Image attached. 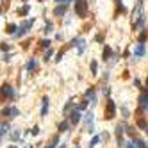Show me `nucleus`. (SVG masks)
Masks as SVG:
<instances>
[{
	"label": "nucleus",
	"instance_id": "1",
	"mask_svg": "<svg viewBox=\"0 0 148 148\" xmlns=\"http://www.w3.org/2000/svg\"><path fill=\"white\" fill-rule=\"evenodd\" d=\"M104 114H105V120H112L114 116H116V104H114L112 98H107V104H105Z\"/></svg>",
	"mask_w": 148,
	"mask_h": 148
},
{
	"label": "nucleus",
	"instance_id": "2",
	"mask_svg": "<svg viewBox=\"0 0 148 148\" xmlns=\"http://www.w3.org/2000/svg\"><path fill=\"white\" fill-rule=\"evenodd\" d=\"M75 15L79 18L87 16V2L86 0H75Z\"/></svg>",
	"mask_w": 148,
	"mask_h": 148
},
{
	"label": "nucleus",
	"instance_id": "3",
	"mask_svg": "<svg viewBox=\"0 0 148 148\" xmlns=\"http://www.w3.org/2000/svg\"><path fill=\"white\" fill-rule=\"evenodd\" d=\"M32 25H34V20H25V22H22V23H20V27H18V32H15V38L25 36Z\"/></svg>",
	"mask_w": 148,
	"mask_h": 148
},
{
	"label": "nucleus",
	"instance_id": "4",
	"mask_svg": "<svg viewBox=\"0 0 148 148\" xmlns=\"http://www.w3.org/2000/svg\"><path fill=\"white\" fill-rule=\"evenodd\" d=\"M2 116L13 120V118L20 116V111H18V107H15V105H7V107H4V109H2Z\"/></svg>",
	"mask_w": 148,
	"mask_h": 148
},
{
	"label": "nucleus",
	"instance_id": "5",
	"mask_svg": "<svg viewBox=\"0 0 148 148\" xmlns=\"http://www.w3.org/2000/svg\"><path fill=\"white\" fill-rule=\"evenodd\" d=\"M0 93H2L4 98H15V89H13V86H9V84H4L0 87Z\"/></svg>",
	"mask_w": 148,
	"mask_h": 148
},
{
	"label": "nucleus",
	"instance_id": "6",
	"mask_svg": "<svg viewBox=\"0 0 148 148\" xmlns=\"http://www.w3.org/2000/svg\"><path fill=\"white\" fill-rule=\"evenodd\" d=\"M80 122H82V114H80V111L75 107V109L70 112V123H71V125H77V123H80Z\"/></svg>",
	"mask_w": 148,
	"mask_h": 148
},
{
	"label": "nucleus",
	"instance_id": "7",
	"mask_svg": "<svg viewBox=\"0 0 148 148\" xmlns=\"http://www.w3.org/2000/svg\"><path fill=\"white\" fill-rule=\"evenodd\" d=\"M86 100H91V104H96V93H95V87H89L86 93H84Z\"/></svg>",
	"mask_w": 148,
	"mask_h": 148
},
{
	"label": "nucleus",
	"instance_id": "8",
	"mask_svg": "<svg viewBox=\"0 0 148 148\" xmlns=\"http://www.w3.org/2000/svg\"><path fill=\"white\" fill-rule=\"evenodd\" d=\"M139 105L143 111H148V91H145L143 95L139 96Z\"/></svg>",
	"mask_w": 148,
	"mask_h": 148
},
{
	"label": "nucleus",
	"instance_id": "9",
	"mask_svg": "<svg viewBox=\"0 0 148 148\" xmlns=\"http://www.w3.org/2000/svg\"><path fill=\"white\" fill-rule=\"evenodd\" d=\"M66 9H68V7H66V4H59L57 7L54 9V15H56V16H59V18H63V16L66 15Z\"/></svg>",
	"mask_w": 148,
	"mask_h": 148
},
{
	"label": "nucleus",
	"instance_id": "10",
	"mask_svg": "<svg viewBox=\"0 0 148 148\" xmlns=\"http://www.w3.org/2000/svg\"><path fill=\"white\" fill-rule=\"evenodd\" d=\"M145 56V45L143 43H139L136 48H134V57H137V59H141Z\"/></svg>",
	"mask_w": 148,
	"mask_h": 148
},
{
	"label": "nucleus",
	"instance_id": "11",
	"mask_svg": "<svg viewBox=\"0 0 148 148\" xmlns=\"http://www.w3.org/2000/svg\"><path fill=\"white\" fill-rule=\"evenodd\" d=\"M48 102H50L48 96H45L43 102H41V116H43V118L46 116V112H48Z\"/></svg>",
	"mask_w": 148,
	"mask_h": 148
},
{
	"label": "nucleus",
	"instance_id": "12",
	"mask_svg": "<svg viewBox=\"0 0 148 148\" xmlns=\"http://www.w3.org/2000/svg\"><path fill=\"white\" fill-rule=\"evenodd\" d=\"M20 136H22V132H20L18 129H13V132H9V139L11 141H18Z\"/></svg>",
	"mask_w": 148,
	"mask_h": 148
},
{
	"label": "nucleus",
	"instance_id": "13",
	"mask_svg": "<svg viewBox=\"0 0 148 148\" xmlns=\"http://www.w3.org/2000/svg\"><path fill=\"white\" fill-rule=\"evenodd\" d=\"M38 66H39V63L36 61V59H30V61L27 63V70H29V71H32V70H38Z\"/></svg>",
	"mask_w": 148,
	"mask_h": 148
},
{
	"label": "nucleus",
	"instance_id": "14",
	"mask_svg": "<svg viewBox=\"0 0 148 148\" xmlns=\"http://www.w3.org/2000/svg\"><path fill=\"white\" fill-rule=\"evenodd\" d=\"M70 125H71L70 122H61V123H59V132H61V134H63V132H68Z\"/></svg>",
	"mask_w": 148,
	"mask_h": 148
},
{
	"label": "nucleus",
	"instance_id": "15",
	"mask_svg": "<svg viewBox=\"0 0 148 148\" xmlns=\"http://www.w3.org/2000/svg\"><path fill=\"white\" fill-rule=\"evenodd\" d=\"M104 61H111V57H112V52H111V48H109V46H105V48H104Z\"/></svg>",
	"mask_w": 148,
	"mask_h": 148
},
{
	"label": "nucleus",
	"instance_id": "16",
	"mask_svg": "<svg viewBox=\"0 0 148 148\" xmlns=\"http://www.w3.org/2000/svg\"><path fill=\"white\" fill-rule=\"evenodd\" d=\"M93 120H95V114H93V111H89V112L86 114L84 122H86V125H91V123H93Z\"/></svg>",
	"mask_w": 148,
	"mask_h": 148
},
{
	"label": "nucleus",
	"instance_id": "17",
	"mask_svg": "<svg viewBox=\"0 0 148 148\" xmlns=\"http://www.w3.org/2000/svg\"><path fill=\"white\" fill-rule=\"evenodd\" d=\"M132 143H134V148H145V146H146L143 139H134Z\"/></svg>",
	"mask_w": 148,
	"mask_h": 148
},
{
	"label": "nucleus",
	"instance_id": "18",
	"mask_svg": "<svg viewBox=\"0 0 148 148\" xmlns=\"http://www.w3.org/2000/svg\"><path fill=\"white\" fill-rule=\"evenodd\" d=\"M57 143H59V136H54V137H52V143H50V145H46L45 148H56Z\"/></svg>",
	"mask_w": 148,
	"mask_h": 148
},
{
	"label": "nucleus",
	"instance_id": "19",
	"mask_svg": "<svg viewBox=\"0 0 148 148\" xmlns=\"http://www.w3.org/2000/svg\"><path fill=\"white\" fill-rule=\"evenodd\" d=\"M52 56H54V48H48V50L45 52V57L43 59H45V61H48V59H52Z\"/></svg>",
	"mask_w": 148,
	"mask_h": 148
},
{
	"label": "nucleus",
	"instance_id": "20",
	"mask_svg": "<svg viewBox=\"0 0 148 148\" xmlns=\"http://www.w3.org/2000/svg\"><path fill=\"white\" fill-rule=\"evenodd\" d=\"M15 30H18V27L15 23H9L7 25V32H9V34H15Z\"/></svg>",
	"mask_w": 148,
	"mask_h": 148
},
{
	"label": "nucleus",
	"instance_id": "21",
	"mask_svg": "<svg viewBox=\"0 0 148 148\" xmlns=\"http://www.w3.org/2000/svg\"><path fill=\"white\" fill-rule=\"evenodd\" d=\"M96 70H98L96 61H91V75H96Z\"/></svg>",
	"mask_w": 148,
	"mask_h": 148
},
{
	"label": "nucleus",
	"instance_id": "22",
	"mask_svg": "<svg viewBox=\"0 0 148 148\" xmlns=\"http://www.w3.org/2000/svg\"><path fill=\"white\" fill-rule=\"evenodd\" d=\"M71 107H73V100H70V102L64 105V114H68V112L71 111Z\"/></svg>",
	"mask_w": 148,
	"mask_h": 148
},
{
	"label": "nucleus",
	"instance_id": "23",
	"mask_svg": "<svg viewBox=\"0 0 148 148\" xmlns=\"http://www.w3.org/2000/svg\"><path fill=\"white\" fill-rule=\"evenodd\" d=\"M29 11H30V7H29V5H23V7L20 9V15H22V16H25V15H29Z\"/></svg>",
	"mask_w": 148,
	"mask_h": 148
},
{
	"label": "nucleus",
	"instance_id": "24",
	"mask_svg": "<svg viewBox=\"0 0 148 148\" xmlns=\"http://www.w3.org/2000/svg\"><path fill=\"white\" fill-rule=\"evenodd\" d=\"M98 141H100V137H98V136H95V137L91 139V143H89V148H95V146L98 145Z\"/></svg>",
	"mask_w": 148,
	"mask_h": 148
},
{
	"label": "nucleus",
	"instance_id": "25",
	"mask_svg": "<svg viewBox=\"0 0 148 148\" xmlns=\"http://www.w3.org/2000/svg\"><path fill=\"white\" fill-rule=\"evenodd\" d=\"M39 45H41V48H50V39H43V41L41 43H39Z\"/></svg>",
	"mask_w": 148,
	"mask_h": 148
},
{
	"label": "nucleus",
	"instance_id": "26",
	"mask_svg": "<svg viewBox=\"0 0 148 148\" xmlns=\"http://www.w3.org/2000/svg\"><path fill=\"white\" fill-rule=\"evenodd\" d=\"M122 114H123V118H125V120L130 116V112H129V109H127L125 105H122Z\"/></svg>",
	"mask_w": 148,
	"mask_h": 148
},
{
	"label": "nucleus",
	"instance_id": "27",
	"mask_svg": "<svg viewBox=\"0 0 148 148\" xmlns=\"http://www.w3.org/2000/svg\"><path fill=\"white\" fill-rule=\"evenodd\" d=\"M52 29H54V25L48 22V23H46L45 25V34H50V32H52Z\"/></svg>",
	"mask_w": 148,
	"mask_h": 148
},
{
	"label": "nucleus",
	"instance_id": "28",
	"mask_svg": "<svg viewBox=\"0 0 148 148\" xmlns=\"http://www.w3.org/2000/svg\"><path fill=\"white\" fill-rule=\"evenodd\" d=\"M116 143H118V146H125V141H123L122 136H118V137H116Z\"/></svg>",
	"mask_w": 148,
	"mask_h": 148
},
{
	"label": "nucleus",
	"instance_id": "29",
	"mask_svg": "<svg viewBox=\"0 0 148 148\" xmlns=\"http://www.w3.org/2000/svg\"><path fill=\"white\" fill-rule=\"evenodd\" d=\"M9 48H11V46H9L7 43H0V50H4V52H7Z\"/></svg>",
	"mask_w": 148,
	"mask_h": 148
},
{
	"label": "nucleus",
	"instance_id": "30",
	"mask_svg": "<svg viewBox=\"0 0 148 148\" xmlns=\"http://www.w3.org/2000/svg\"><path fill=\"white\" fill-rule=\"evenodd\" d=\"M137 127H141V129H146V122H145V120H139V122H137Z\"/></svg>",
	"mask_w": 148,
	"mask_h": 148
},
{
	"label": "nucleus",
	"instance_id": "31",
	"mask_svg": "<svg viewBox=\"0 0 148 148\" xmlns=\"http://www.w3.org/2000/svg\"><path fill=\"white\" fill-rule=\"evenodd\" d=\"M30 134H32V136H38V134H39V127H34V129H30Z\"/></svg>",
	"mask_w": 148,
	"mask_h": 148
},
{
	"label": "nucleus",
	"instance_id": "32",
	"mask_svg": "<svg viewBox=\"0 0 148 148\" xmlns=\"http://www.w3.org/2000/svg\"><path fill=\"white\" fill-rule=\"evenodd\" d=\"M122 134H123V127H116V136H122Z\"/></svg>",
	"mask_w": 148,
	"mask_h": 148
},
{
	"label": "nucleus",
	"instance_id": "33",
	"mask_svg": "<svg viewBox=\"0 0 148 148\" xmlns=\"http://www.w3.org/2000/svg\"><path fill=\"white\" fill-rule=\"evenodd\" d=\"M145 39H146V34H145V32H141V36H139V41H141V43H145Z\"/></svg>",
	"mask_w": 148,
	"mask_h": 148
},
{
	"label": "nucleus",
	"instance_id": "34",
	"mask_svg": "<svg viewBox=\"0 0 148 148\" xmlns=\"http://www.w3.org/2000/svg\"><path fill=\"white\" fill-rule=\"evenodd\" d=\"M100 139H104V141H107V139H109V134H107V132H104V134H102V136H100Z\"/></svg>",
	"mask_w": 148,
	"mask_h": 148
},
{
	"label": "nucleus",
	"instance_id": "35",
	"mask_svg": "<svg viewBox=\"0 0 148 148\" xmlns=\"http://www.w3.org/2000/svg\"><path fill=\"white\" fill-rule=\"evenodd\" d=\"M127 134H129V136H134V127H129V129H127Z\"/></svg>",
	"mask_w": 148,
	"mask_h": 148
},
{
	"label": "nucleus",
	"instance_id": "36",
	"mask_svg": "<svg viewBox=\"0 0 148 148\" xmlns=\"http://www.w3.org/2000/svg\"><path fill=\"white\" fill-rule=\"evenodd\" d=\"M11 57H13L11 54H7V56H4V61H5V63H9V61H11Z\"/></svg>",
	"mask_w": 148,
	"mask_h": 148
},
{
	"label": "nucleus",
	"instance_id": "37",
	"mask_svg": "<svg viewBox=\"0 0 148 148\" xmlns=\"http://www.w3.org/2000/svg\"><path fill=\"white\" fill-rule=\"evenodd\" d=\"M57 4H66V0H56Z\"/></svg>",
	"mask_w": 148,
	"mask_h": 148
},
{
	"label": "nucleus",
	"instance_id": "38",
	"mask_svg": "<svg viewBox=\"0 0 148 148\" xmlns=\"http://www.w3.org/2000/svg\"><path fill=\"white\" fill-rule=\"evenodd\" d=\"M59 148H66V143H63V145H61V146H59Z\"/></svg>",
	"mask_w": 148,
	"mask_h": 148
},
{
	"label": "nucleus",
	"instance_id": "39",
	"mask_svg": "<svg viewBox=\"0 0 148 148\" xmlns=\"http://www.w3.org/2000/svg\"><path fill=\"white\" fill-rule=\"evenodd\" d=\"M68 2H75V0H66V4H68Z\"/></svg>",
	"mask_w": 148,
	"mask_h": 148
},
{
	"label": "nucleus",
	"instance_id": "40",
	"mask_svg": "<svg viewBox=\"0 0 148 148\" xmlns=\"http://www.w3.org/2000/svg\"><path fill=\"white\" fill-rule=\"evenodd\" d=\"M25 148H34V146H32V145H29V146H25Z\"/></svg>",
	"mask_w": 148,
	"mask_h": 148
},
{
	"label": "nucleus",
	"instance_id": "41",
	"mask_svg": "<svg viewBox=\"0 0 148 148\" xmlns=\"http://www.w3.org/2000/svg\"><path fill=\"white\" fill-rule=\"evenodd\" d=\"M145 132H146V134H148V127H146V129H145Z\"/></svg>",
	"mask_w": 148,
	"mask_h": 148
},
{
	"label": "nucleus",
	"instance_id": "42",
	"mask_svg": "<svg viewBox=\"0 0 148 148\" xmlns=\"http://www.w3.org/2000/svg\"><path fill=\"white\" fill-rule=\"evenodd\" d=\"M146 87H148V77H146Z\"/></svg>",
	"mask_w": 148,
	"mask_h": 148
},
{
	"label": "nucleus",
	"instance_id": "43",
	"mask_svg": "<svg viewBox=\"0 0 148 148\" xmlns=\"http://www.w3.org/2000/svg\"><path fill=\"white\" fill-rule=\"evenodd\" d=\"M9 148H16V146H9Z\"/></svg>",
	"mask_w": 148,
	"mask_h": 148
},
{
	"label": "nucleus",
	"instance_id": "44",
	"mask_svg": "<svg viewBox=\"0 0 148 148\" xmlns=\"http://www.w3.org/2000/svg\"><path fill=\"white\" fill-rule=\"evenodd\" d=\"M0 141H2V136H0Z\"/></svg>",
	"mask_w": 148,
	"mask_h": 148
}]
</instances>
